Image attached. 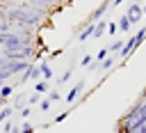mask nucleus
<instances>
[{"mask_svg":"<svg viewBox=\"0 0 146 133\" xmlns=\"http://www.w3.org/2000/svg\"><path fill=\"white\" fill-rule=\"evenodd\" d=\"M84 85H87L84 80H78V83H75V85L68 89V94H66V103H73V101H75V99H78V96L84 92Z\"/></svg>","mask_w":146,"mask_h":133,"instance_id":"obj_5","label":"nucleus"},{"mask_svg":"<svg viewBox=\"0 0 146 133\" xmlns=\"http://www.w3.org/2000/svg\"><path fill=\"white\" fill-rule=\"evenodd\" d=\"M116 133H130V131H128L123 124H116Z\"/></svg>","mask_w":146,"mask_h":133,"instance_id":"obj_29","label":"nucleus"},{"mask_svg":"<svg viewBox=\"0 0 146 133\" xmlns=\"http://www.w3.org/2000/svg\"><path fill=\"white\" fill-rule=\"evenodd\" d=\"M2 85H5V80H0V87H2Z\"/></svg>","mask_w":146,"mask_h":133,"instance_id":"obj_36","label":"nucleus"},{"mask_svg":"<svg viewBox=\"0 0 146 133\" xmlns=\"http://www.w3.org/2000/svg\"><path fill=\"white\" fill-rule=\"evenodd\" d=\"M132 37H135V44H137V48H139V46L146 41V25H144V28H139V30H137Z\"/></svg>","mask_w":146,"mask_h":133,"instance_id":"obj_11","label":"nucleus"},{"mask_svg":"<svg viewBox=\"0 0 146 133\" xmlns=\"http://www.w3.org/2000/svg\"><path fill=\"white\" fill-rule=\"evenodd\" d=\"M0 7H2V9H5V7L9 9V7H11V0H0Z\"/></svg>","mask_w":146,"mask_h":133,"instance_id":"obj_30","label":"nucleus"},{"mask_svg":"<svg viewBox=\"0 0 146 133\" xmlns=\"http://www.w3.org/2000/svg\"><path fill=\"white\" fill-rule=\"evenodd\" d=\"M91 37H94V23H87V25L78 32V39H80V41H87V39H91Z\"/></svg>","mask_w":146,"mask_h":133,"instance_id":"obj_7","label":"nucleus"},{"mask_svg":"<svg viewBox=\"0 0 146 133\" xmlns=\"http://www.w3.org/2000/svg\"><path fill=\"white\" fill-rule=\"evenodd\" d=\"M50 105H52V103H50L48 99H41V101H39V108H41V110H48Z\"/></svg>","mask_w":146,"mask_h":133,"instance_id":"obj_27","label":"nucleus"},{"mask_svg":"<svg viewBox=\"0 0 146 133\" xmlns=\"http://www.w3.org/2000/svg\"><path fill=\"white\" fill-rule=\"evenodd\" d=\"M46 92H50V85H48L46 80H36V83H34V94L41 96V94H46Z\"/></svg>","mask_w":146,"mask_h":133,"instance_id":"obj_10","label":"nucleus"},{"mask_svg":"<svg viewBox=\"0 0 146 133\" xmlns=\"http://www.w3.org/2000/svg\"><path fill=\"white\" fill-rule=\"evenodd\" d=\"M46 99H48V101H50V103H55V101H59V99H62V94H59V92H57V89H50V92H48V96H46Z\"/></svg>","mask_w":146,"mask_h":133,"instance_id":"obj_21","label":"nucleus"},{"mask_svg":"<svg viewBox=\"0 0 146 133\" xmlns=\"http://www.w3.org/2000/svg\"><path fill=\"white\" fill-rule=\"evenodd\" d=\"M125 18L130 21V25H135V23H139V21L144 18V7H141L139 2H132V5L128 7V11H125Z\"/></svg>","mask_w":146,"mask_h":133,"instance_id":"obj_2","label":"nucleus"},{"mask_svg":"<svg viewBox=\"0 0 146 133\" xmlns=\"http://www.w3.org/2000/svg\"><path fill=\"white\" fill-rule=\"evenodd\" d=\"M107 9H110V0H103L91 14H89V18H87V23H98V21H103V16L107 14Z\"/></svg>","mask_w":146,"mask_h":133,"instance_id":"obj_3","label":"nucleus"},{"mask_svg":"<svg viewBox=\"0 0 146 133\" xmlns=\"http://www.w3.org/2000/svg\"><path fill=\"white\" fill-rule=\"evenodd\" d=\"M98 69H103V71H110V69H114V57L110 55V57H105L100 64H98Z\"/></svg>","mask_w":146,"mask_h":133,"instance_id":"obj_17","label":"nucleus"},{"mask_svg":"<svg viewBox=\"0 0 146 133\" xmlns=\"http://www.w3.org/2000/svg\"><path fill=\"white\" fill-rule=\"evenodd\" d=\"M121 48H123V39H114V41H112V44L107 46V50H110V55H112V53H119Z\"/></svg>","mask_w":146,"mask_h":133,"instance_id":"obj_16","label":"nucleus"},{"mask_svg":"<svg viewBox=\"0 0 146 133\" xmlns=\"http://www.w3.org/2000/svg\"><path fill=\"white\" fill-rule=\"evenodd\" d=\"M116 5H121V0H110V7H116Z\"/></svg>","mask_w":146,"mask_h":133,"instance_id":"obj_31","label":"nucleus"},{"mask_svg":"<svg viewBox=\"0 0 146 133\" xmlns=\"http://www.w3.org/2000/svg\"><path fill=\"white\" fill-rule=\"evenodd\" d=\"M91 62H94V57H91V55H84V57L80 60V64H82L84 69H89V66H91Z\"/></svg>","mask_w":146,"mask_h":133,"instance_id":"obj_23","label":"nucleus"},{"mask_svg":"<svg viewBox=\"0 0 146 133\" xmlns=\"http://www.w3.org/2000/svg\"><path fill=\"white\" fill-rule=\"evenodd\" d=\"M71 76H73V69L68 66V69H66V71H64V73H62V76L57 78V83H59V85H64L66 80H71Z\"/></svg>","mask_w":146,"mask_h":133,"instance_id":"obj_19","label":"nucleus"},{"mask_svg":"<svg viewBox=\"0 0 146 133\" xmlns=\"http://www.w3.org/2000/svg\"><path fill=\"white\" fill-rule=\"evenodd\" d=\"M39 71H41V80H50L52 78V66L48 64V62H39Z\"/></svg>","mask_w":146,"mask_h":133,"instance_id":"obj_8","label":"nucleus"},{"mask_svg":"<svg viewBox=\"0 0 146 133\" xmlns=\"http://www.w3.org/2000/svg\"><path fill=\"white\" fill-rule=\"evenodd\" d=\"M105 32H107V21H98V23H94V39H100Z\"/></svg>","mask_w":146,"mask_h":133,"instance_id":"obj_9","label":"nucleus"},{"mask_svg":"<svg viewBox=\"0 0 146 133\" xmlns=\"http://www.w3.org/2000/svg\"><path fill=\"white\" fill-rule=\"evenodd\" d=\"M11 133H34V126H32L30 122H21V126H18V128H14Z\"/></svg>","mask_w":146,"mask_h":133,"instance_id":"obj_15","label":"nucleus"},{"mask_svg":"<svg viewBox=\"0 0 146 133\" xmlns=\"http://www.w3.org/2000/svg\"><path fill=\"white\" fill-rule=\"evenodd\" d=\"M144 21H146V7H144Z\"/></svg>","mask_w":146,"mask_h":133,"instance_id":"obj_35","label":"nucleus"},{"mask_svg":"<svg viewBox=\"0 0 146 133\" xmlns=\"http://www.w3.org/2000/svg\"><path fill=\"white\" fill-rule=\"evenodd\" d=\"M116 32H119V28H116V23H114V21H110V23H107V34H112V37H114Z\"/></svg>","mask_w":146,"mask_h":133,"instance_id":"obj_22","label":"nucleus"},{"mask_svg":"<svg viewBox=\"0 0 146 133\" xmlns=\"http://www.w3.org/2000/svg\"><path fill=\"white\" fill-rule=\"evenodd\" d=\"M11 94H14V85H7V83H5V85L0 87V96L9 101V96H11Z\"/></svg>","mask_w":146,"mask_h":133,"instance_id":"obj_18","label":"nucleus"},{"mask_svg":"<svg viewBox=\"0 0 146 133\" xmlns=\"http://www.w3.org/2000/svg\"><path fill=\"white\" fill-rule=\"evenodd\" d=\"M116 28H119V32H130V28H132V25H130V21L125 18V14H123V16L119 18V23H116Z\"/></svg>","mask_w":146,"mask_h":133,"instance_id":"obj_13","label":"nucleus"},{"mask_svg":"<svg viewBox=\"0 0 146 133\" xmlns=\"http://www.w3.org/2000/svg\"><path fill=\"white\" fill-rule=\"evenodd\" d=\"M9 105H11L14 110H21V108H25V96H23V94H16V96H14V101H11Z\"/></svg>","mask_w":146,"mask_h":133,"instance_id":"obj_14","label":"nucleus"},{"mask_svg":"<svg viewBox=\"0 0 146 133\" xmlns=\"http://www.w3.org/2000/svg\"><path fill=\"white\" fill-rule=\"evenodd\" d=\"M62 53H64V48H55V50H50V53H48V60H55V57H59Z\"/></svg>","mask_w":146,"mask_h":133,"instance_id":"obj_26","label":"nucleus"},{"mask_svg":"<svg viewBox=\"0 0 146 133\" xmlns=\"http://www.w3.org/2000/svg\"><path fill=\"white\" fill-rule=\"evenodd\" d=\"M2 105H9V101H7V99H2V96H0V108H2Z\"/></svg>","mask_w":146,"mask_h":133,"instance_id":"obj_33","label":"nucleus"},{"mask_svg":"<svg viewBox=\"0 0 146 133\" xmlns=\"http://www.w3.org/2000/svg\"><path fill=\"white\" fill-rule=\"evenodd\" d=\"M105 57H110V50H107V48H100V50H98V53H96V57H94V60H96V62H98V64H100V62H103V60H105Z\"/></svg>","mask_w":146,"mask_h":133,"instance_id":"obj_20","label":"nucleus"},{"mask_svg":"<svg viewBox=\"0 0 146 133\" xmlns=\"http://www.w3.org/2000/svg\"><path fill=\"white\" fill-rule=\"evenodd\" d=\"M66 117H68V110H64V112H59V115H57V117H55V119H52L50 124H59V122H64Z\"/></svg>","mask_w":146,"mask_h":133,"instance_id":"obj_25","label":"nucleus"},{"mask_svg":"<svg viewBox=\"0 0 146 133\" xmlns=\"http://www.w3.org/2000/svg\"><path fill=\"white\" fill-rule=\"evenodd\" d=\"M2 37H5V34H0V48H2Z\"/></svg>","mask_w":146,"mask_h":133,"instance_id":"obj_34","label":"nucleus"},{"mask_svg":"<svg viewBox=\"0 0 146 133\" xmlns=\"http://www.w3.org/2000/svg\"><path fill=\"white\" fill-rule=\"evenodd\" d=\"M27 5H30V7H36V9L48 11V9H52V7L57 5V0H27Z\"/></svg>","mask_w":146,"mask_h":133,"instance_id":"obj_6","label":"nucleus"},{"mask_svg":"<svg viewBox=\"0 0 146 133\" xmlns=\"http://www.w3.org/2000/svg\"><path fill=\"white\" fill-rule=\"evenodd\" d=\"M18 112H21V117H23V119H25V117H27V115H30V108H27V105H25V108H21V110H18Z\"/></svg>","mask_w":146,"mask_h":133,"instance_id":"obj_28","label":"nucleus"},{"mask_svg":"<svg viewBox=\"0 0 146 133\" xmlns=\"http://www.w3.org/2000/svg\"><path fill=\"white\" fill-rule=\"evenodd\" d=\"M11 115H14V108L11 105H2L0 108V124L7 122V119H11Z\"/></svg>","mask_w":146,"mask_h":133,"instance_id":"obj_12","label":"nucleus"},{"mask_svg":"<svg viewBox=\"0 0 146 133\" xmlns=\"http://www.w3.org/2000/svg\"><path fill=\"white\" fill-rule=\"evenodd\" d=\"M7 21L14 28H27V30H32V28H39L46 21V11L36 9V7H30V5H16V7L7 9Z\"/></svg>","mask_w":146,"mask_h":133,"instance_id":"obj_1","label":"nucleus"},{"mask_svg":"<svg viewBox=\"0 0 146 133\" xmlns=\"http://www.w3.org/2000/svg\"><path fill=\"white\" fill-rule=\"evenodd\" d=\"M39 101H41V99H39V94H32V96H27V101H25V103H27V108H32V105H34V103H39Z\"/></svg>","mask_w":146,"mask_h":133,"instance_id":"obj_24","label":"nucleus"},{"mask_svg":"<svg viewBox=\"0 0 146 133\" xmlns=\"http://www.w3.org/2000/svg\"><path fill=\"white\" fill-rule=\"evenodd\" d=\"M5 64H7V60H5V57H2V53H0V69H2Z\"/></svg>","mask_w":146,"mask_h":133,"instance_id":"obj_32","label":"nucleus"},{"mask_svg":"<svg viewBox=\"0 0 146 133\" xmlns=\"http://www.w3.org/2000/svg\"><path fill=\"white\" fill-rule=\"evenodd\" d=\"M27 80H41V71H39V64H32L21 73V83H27Z\"/></svg>","mask_w":146,"mask_h":133,"instance_id":"obj_4","label":"nucleus"}]
</instances>
